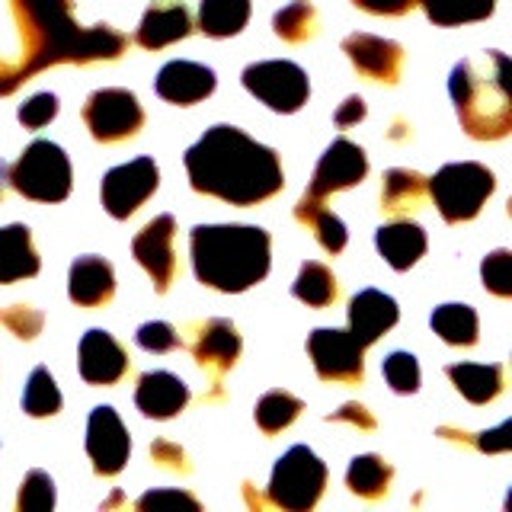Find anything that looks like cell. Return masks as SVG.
Instances as JSON below:
<instances>
[{
  "instance_id": "cell-40",
  "label": "cell",
  "mask_w": 512,
  "mask_h": 512,
  "mask_svg": "<svg viewBox=\"0 0 512 512\" xmlns=\"http://www.w3.org/2000/svg\"><path fill=\"white\" fill-rule=\"evenodd\" d=\"M0 324L13 336H20V340H36L42 330V314L36 308H29V304H13V308L0 311Z\"/></svg>"
},
{
  "instance_id": "cell-26",
  "label": "cell",
  "mask_w": 512,
  "mask_h": 512,
  "mask_svg": "<svg viewBox=\"0 0 512 512\" xmlns=\"http://www.w3.org/2000/svg\"><path fill=\"white\" fill-rule=\"evenodd\" d=\"M429 189V180L423 173L416 170H404V167H394L384 173V183H381V208L391 215H404L420 208L423 196Z\"/></svg>"
},
{
  "instance_id": "cell-29",
  "label": "cell",
  "mask_w": 512,
  "mask_h": 512,
  "mask_svg": "<svg viewBox=\"0 0 512 512\" xmlns=\"http://www.w3.org/2000/svg\"><path fill=\"white\" fill-rule=\"evenodd\" d=\"M391 477L394 468L381 455H359L352 458L346 471V487L356 496H362V500H378V496L388 493Z\"/></svg>"
},
{
  "instance_id": "cell-22",
  "label": "cell",
  "mask_w": 512,
  "mask_h": 512,
  "mask_svg": "<svg viewBox=\"0 0 512 512\" xmlns=\"http://www.w3.org/2000/svg\"><path fill=\"white\" fill-rule=\"evenodd\" d=\"M375 244H378V253L384 256V263L397 272H404L426 253V231L407 218H397L391 224H381L375 234Z\"/></svg>"
},
{
  "instance_id": "cell-39",
  "label": "cell",
  "mask_w": 512,
  "mask_h": 512,
  "mask_svg": "<svg viewBox=\"0 0 512 512\" xmlns=\"http://www.w3.org/2000/svg\"><path fill=\"white\" fill-rule=\"evenodd\" d=\"M480 279H484V288L496 298H509L512 295V253L493 250L484 260V266H480Z\"/></svg>"
},
{
  "instance_id": "cell-31",
  "label": "cell",
  "mask_w": 512,
  "mask_h": 512,
  "mask_svg": "<svg viewBox=\"0 0 512 512\" xmlns=\"http://www.w3.org/2000/svg\"><path fill=\"white\" fill-rule=\"evenodd\" d=\"M416 4H423L426 16L436 26H464L487 20L496 0H416Z\"/></svg>"
},
{
  "instance_id": "cell-30",
  "label": "cell",
  "mask_w": 512,
  "mask_h": 512,
  "mask_svg": "<svg viewBox=\"0 0 512 512\" xmlns=\"http://www.w3.org/2000/svg\"><path fill=\"white\" fill-rule=\"evenodd\" d=\"M432 330H436L448 346H474L480 336L477 314L468 304H442L432 311Z\"/></svg>"
},
{
  "instance_id": "cell-10",
  "label": "cell",
  "mask_w": 512,
  "mask_h": 512,
  "mask_svg": "<svg viewBox=\"0 0 512 512\" xmlns=\"http://www.w3.org/2000/svg\"><path fill=\"white\" fill-rule=\"evenodd\" d=\"M365 346L356 343L349 330L320 327L308 336V356L314 362V372L324 381L336 384H359L365 375Z\"/></svg>"
},
{
  "instance_id": "cell-21",
  "label": "cell",
  "mask_w": 512,
  "mask_h": 512,
  "mask_svg": "<svg viewBox=\"0 0 512 512\" xmlns=\"http://www.w3.org/2000/svg\"><path fill=\"white\" fill-rule=\"evenodd\" d=\"M116 292V272L103 256H77L68 279V295L80 308H96L106 304Z\"/></svg>"
},
{
  "instance_id": "cell-9",
  "label": "cell",
  "mask_w": 512,
  "mask_h": 512,
  "mask_svg": "<svg viewBox=\"0 0 512 512\" xmlns=\"http://www.w3.org/2000/svg\"><path fill=\"white\" fill-rule=\"evenodd\" d=\"M84 122L96 141L112 144V141H125V138L138 135V128L144 125V109L135 93L119 90V87H106V90H96L87 96Z\"/></svg>"
},
{
  "instance_id": "cell-6",
  "label": "cell",
  "mask_w": 512,
  "mask_h": 512,
  "mask_svg": "<svg viewBox=\"0 0 512 512\" xmlns=\"http://www.w3.org/2000/svg\"><path fill=\"white\" fill-rule=\"evenodd\" d=\"M327 487V468L308 445H295L276 461L269 480V503L288 512H308Z\"/></svg>"
},
{
  "instance_id": "cell-44",
  "label": "cell",
  "mask_w": 512,
  "mask_h": 512,
  "mask_svg": "<svg viewBox=\"0 0 512 512\" xmlns=\"http://www.w3.org/2000/svg\"><path fill=\"white\" fill-rule=\"evenodd\" d=\"M151 455L157 464H164V468L170 471H189V464H186V452L180 445H173V442H164V439H157L151 445Z\"/></svg>"
},
{
  "instance_id": "cell-17",
  "label": "cell",
  "mask_w": 512,
  "mask_h": 512,
  "mask_svg": "<svg viewBox=\"0 0 512 512\" xmlns=\"http://www.w3.org/2000/svg\"><path fill=\"white\" fill-rule=\"evenodd\" d=\"M400 317V308L391 295L378 292V288H362V292L349 301V333L356 336L359 346L378 343Z\"/></svg>"
},
{
  "instance_id": "cell-3",
  "label": "cell",
  "mask_w": 512,
  "mask_h": 512,
  "mask_svg": "<svg viewBox=\"0 0 512 512\" xmlns=\"http://www.w3.org/2000/svg\"><path fill=\"white\" fill-rule=\"evenodd\" d=\"M269 247V234L253 224H199L189 234L196 279L228 295L266 279Z\"/></svg>"
},
{
  "instance_id": "cell-47",
  "label": "cell",
  "mask_w": 512,
  "mask_h": 512,
  "mask_svg": "<svg viewBox=\"0 0 512 512\" xmlns=\"http://www.w3.org/2000/svg\"><path fill=\"white\" fill-rule=\"evenodd\" d=\"M365 119V100L362 96H349V100L336 109V125L340 128H349V125H356Z\"/></svg>"
},
{
  "instance_id": "cell-33",
  "label": "cell",
  "mask_w": 512,
  "mask_h": 512,
  "mask_svg": "<svg viewBox=\"0 0 512 512\" xmlns=\"http://www.w3.org/2000/svg\"><path fill=\"white\" fill-rule=\"evenodd\" d=\"M304 404L288 391H269L256 400V426H260L266 436H276V432L288 429L298 416H301Z\"/></svg>"
},
{
  "instance_id": "cell-4",
  "label": "cell",
  "mask_w": 512,
  "mask_h": 512,
  "mask_svg": "<svg viewBox=\"0 0 512 512\" xmlns=\"http://www.w3.org/2000/svg\"><path fill=\"white\" fill-rule=\"evenodd\" d=\"M512 64L503 52H484L480 58H464L448 77L461 128L477 141H496L512 132V96H509Z\"/></svg>"
},
{
  "instance_id": "cell-1",
  "label": "cell",
  "mask_w": 512,
  "mask_h": 512,
  "mask_svg": "<svg viewBox=\"0 0 512 512\" xmlns=\"http://www.w3.org/2000/svg\"><path fill=\"white\" fill-rule=\"evenodd\" d=\"M189 186L228 205H256L282 189L279 154L234 125H212L186 151Z\"/></svg>"
},
{
  "instance_id": "cell-46",
  "label": "cell",
  "mask_w": 512,
  "mask_h": 512,
  "mask_svg": "<svg viewBox=\"0 0 512 512\" xmlns=\"http://www.w3.org/2000/svg\"><path fill=\"white\" fill-rule=\"evenodd\" d=\"M352 4L375 13V16H400L410 7H416V0H352Z\"/></svg>"
},
{
  "instance_id": "cell-12",
  "label": "cell",
  "mask_w": 512,
  "mask_h": 512,
  "mask_svg": "<svg viewBox=\"0 0 512 512\" xmlns=\"http://www.w3.org/2000/svg\"><path fill=\"white\" fill-rule=\"evenodd\" d=\"M173 237H176V221L173 215H157L148 221L132 240V253L141 263V269L154 279L157 295H167L170 285L176 279V250H173Z\"/></svg>"
},
{
  "instance_id": "cell-27",
  "label": "cell",
  "mask_w": 512,
  "mask_h": 512,
  "mask_svg": "<svg viewBox=\"0 0 512 512\" xmlns=\"http://www.w3.org/2000/svg\"><path fill=\"white\" fill-rule=\"evenodd\" d=\"M445 375L452 378L455 388L471 400V404H487L496 394L503 391V365H448Z\"/></svg>"
},
{
  "instance_id": "cell-23",
  "label": "cell",
  "mask_w": 512,
  "mask_h": 512,
  "mask_svg": "<svg viewBox=\"0 0 512 512\" xmlns=\"http://www.w3.org/2000/svg\"><path fill=\"white\" fill-rule=\"evenodd\" d=\"M39 266V253L32 247V234L26 224L0 228V285L32 279Z\"/></svg>"
},
{
  "instance_id": "cell-20",
  "label": "cell",
  "mask_w": 512,
  "mask_h": 512,
  "mask_svg": "<svg viewBox=\"0 0 512 512\" xmlns=\"http://www.w3.org/2000/svg\"><path fill=\"white\" fill-rule=\"evenodd\" d=\"M135 404L144 416H151V420H170V416L186 410L189 388L170 372H144L138 378Z\"/></svg>"
},
{
  "instance_id": "cell-41",
  "label": "cell",
  "mask_w": 512,
  "mask_h": 512,
  "mask_svg": "<svg viewBox=\"0 0 512 512\" xmlns=\"http://www.w3.org/2000/svg\"><path fill=\"white\" fill-rule=\"evenodd\" d=\"M135 506L144 509V512H151V509L154 512H164V509H189V512H199L202 509V503L192 493H186V490H151V493H144Z\"/></svg>"
},
{
  "instance_id": "cell-25",
  "label": "cell",
  "mask_w": 512,
  "mask_h": 512,
  "mask_svg": "<svg viewBox=\"0 0 512 512\" xmlns=\"http://www.w3.org/2000/svg\"><path fill=\"white\" fill-rule=\"evenodd\" d=\"M295 218L301 224H308V228L317 234L320 247H324L327 253H343L346 240H349L346 224L330 212L320 196H311V192H304L301 202L295 205Z\"/></svg>"
},
{
  "instance_id": "cell-43",
  "label": "cell",
  "mask_w": 512,
  "mask_h": 512,
  "mask_svg": "<svg viewBox=\"0 0 512 512\" xmlns=\"http://www.w3.org/2000/svg\"><path fill=\"white\" fill-rule=\"evenodd\" d=\"M58 116V96L55 93H36L32 100L20 106V122L26 128H42Z\"/></svg>"
},
{
  "instance_id": "cell-18",
  "label": "cell",
  "mask_w": 512,
  "mask_h": 512,
  "mask_svg": "<svg viewBox=\"0 0 512 512\" xmlns=\"http://www.w3.org/2000/svg\"><path fill=\"white\" fill-rule=\"evenodd\" d=\"M154 90L157 96H164L167 103L192 106L215 93V71L196 61H170L160 68Z\"/></svg>"
},
{
  "instance_id": "cell-48",
  "label": "cell",
  "mask_w": 512,
  "mask_h": 512,
  "mask_svg": "<svg viewBox=\"0 0 512 512\" xmlns=\"http://www.w3.org/2000/svg\"><path fill=\"white\" fill-rule=\"evenodd\" d=\"M10 180V173H7V164L0 160V199H4V183Z\"/></svg>"
},
{
  "instance_id": "cell-8",
  "label": "cell",
  "mask_w": 512,
  "mask_h": 512,
  "mask_svg": "<svg viewBox=\"0 0 512 512\" xmlns=\"http://www.w3.org/2000/svg\"><path fill=\"white\" fill-rule=\"evenodd\" d=\"M244 87L272 112H298L308 103V74L292 61H256L244 68Z\"/></svg>"
},
{
  "instance_id": "cell-2",
  "label": "cell",
  "mask_w": 512,
  "mask_h": 512,
  "mask_svg": "<svg viewBox=\"0 0 512 512\" xmlns=\"http://www.w3.org/2000/svg\"><path fill=\"white\" fill-rule=\"evenodd\" d=\"M68 0H0V96L52 64H77Z\"/></svg>"
},
{
  "instance_id": "cell-34",
  "label": "cell",
  "mask_w": 512,
  "mask_h": 512,
  "mask_svg": "<svg viewBox=\"0 0 512 512\" xmlns=\"http://www.w3.org/2000/svg\"><path fill=\"white\" fill-rule=\"evenodd\" d=\"M128 39L119 29L112 26H87L80 29L77 39V64H90V61H116L125 52Z\"/></svg>"
},
{
  "instance_id": "cell-45",
  "label": "cell",
  "mask_w": 512,
  "mask_h": 512,
  "mask_svg": "<svg viewBox=\"0 0 512 512\" xmlns=\"http://www.w3.org/2000/svg\"><path fill=\"white\" fill-rule=\"evenodd\" d=\"M327 423H349V426H356V429L372 432L375 429V416L368 413L362 404H346L343 410H336L333 416H327Z\"/></svg>"
},
{
  "instance_id": "cell-15",
  "label": "cell",
  "mask_w": 512,
  "mask_h": 512,
  "mask_svg": "<svg viewBox=\"0 0 512 512\" xmlns=\"http://www.w3.org/2000/svg\"><path fill=\"white\" fill-rule=\"evenodd\" d=\"M343 52L356 64V71L368 80H381V84H397L400 61H404V48L391 39L368 36V32H352L343 39Z\"/></svg>"
},
{
  "instance_id": "cell-24",
  "label": "cell",
  "mask_w": 512,
  "mask_h": 512,
  "mask_svg": "<svg viewBox=\"0 0 512 512\" xmlns=\"http://www.w3.org/2000/svg\"><path fill=\"white\" fill-rule=\"evenodd\" d=\"M192 32V20H189V10L183 4H170V7H151L144 13V20L135 32V39L141 48H167L173 42L186 39Z\"/></svg>"
},
{
  "instance_id": "cell-38",
  "label": "cell",
  "mask_w": 512,
  "mask_h": 512,
  "mask_svg": "<svg viewBox=\"0 0 512 512\" xmlns=\"http://www.w3.org/2000/svg\"><path fill=\"white\" fill-rule=\"evenodd\" d=\"M16 506H20V512H48L55 506V480L45 471H29L23 477Z\"/></svg>"
},
{
  "instance_id": "cell-37",
  "label": "cell",
  "mask_w": 512,
  "mask_h": 512,
  "mask_svg": "<svg viewBox=\"0 0 512 512\" xmlns=\"http://www.w3.org/2000/svg\"><path fill=\"white\" fill-rule=\"evenodd\" d=\"M384 378H388L391 391L397 394H416L420 391V362L413 352H391L381 365Z\"/></svg>"
},
{
  "instance_id": "cell-13",
  "label": "cell",
  "mask_w": 512,
  "mask_h": 512,
  "mask_svg": "<svg viewBox=\"0 0 512 512\" xmlns=\"http://www.w3.org/2000/svg\"><path fill=\"white\" fill-rule=\"evenodd\" d=\"M87 455L93 461V471L112 477L125 468L128 455H132V439L128 429L119 420L112 407H96L87 420Z\"/></svg>"
},
{
  "instance_id": "cell-5",
  "label": "cell",
  "mask_w": 512,
  "mask_h": 512,
  "mask_svg": "<svg viewBox=\"0 0 512 512\" xmlns=\"http://www.w3.org/2000/svg\"><path fill=\"white\" fill-rule=\"evenodd\" d=\"M493 189H496V176L484 164L461 160V164H445L429 180L426 192L448 224H461L480 215V208L493 196Z\"/></svg>"
},
{
  "instance_id": "cell-32",
  "label": "cell",
  "mask_w": 512,
  "mask_h": 512,
  "mask_svg": "<svg viewBox=\"0 0 512 512\" xmlns=\"http://www.w3.org/2000/svg\"><path fill=\"white\" fill-rule=\"evenodd\" d=\"M292 295L308 304V308H327V304L336 301V276L324 263L308 260L292 285Z\"/></svg>"
},
{
  "instance_id": "cell-28",
  "label": "cell",
  "mask_w": 512,
  "mask_h": 512,
  "mask_svg": "<svg viewBox=\"0 0 512 512\" xmlns=\"http://www.w3.org/2000/svg\"><path fill=\"white\" fill-rule=\"evenodd\" d=\"M250 20V0H202L199 29L212 39L237 36Z\"/></svg>"
},
{
  "instance_id": "cell-11",
  "label": "cell",
  "mask_w": 512,
  "mask_h": 512,
  "mask_svg": "<svg viewBox=\"0 0 512 512\" xmlns=\"http://www.w3.org/2000/svg\"><path fill=\"white\" fill-rule=\"evenodd\" d=\"M160 183L157 164L151 157H135L122 167H112L103 176V208L112 218H128L154 196V189Z\"/></svg>"
},
{
  "instance_id": "cell-7",
  "label": "cell",
  "mask_w": 512,
  "mask_h": 512,
  "mask_svg": "<svg viewBox=\"0 0 512 512\" xmlns=\"http://www.w3.org/2000/svg\"><path fill=\"white\" fill-rule=\"evenodd\" d=\"M13 189L36 202H61L71 192V160L52 141H32L10 170Z\"/></svg>"
},
{
  "instance_id": "cell-36",
  "label": "cell",
  "mask_w": 512,
  "mask_h": 512,
  "mask_svg": "<svg viewBox=\"0 0 512 512\" xmlns=\"http://www.w3.org/2000/svg\"><path fill=\"white\" fill-rule=\"evenodd\" d=\"M23 410L29 416H55L61 410V391L52 378L48 368H36L26 381V391H23Z\"/></svg>"
},
{
  "instance_id": "cell-19",
  "label": "cell",
  "mask_w": 512,
  "mask_h": 512,
  "mask_svg": "<svg viewBox=\"0 0 512 512\" xmlns=\"http://www.w3.org/2000/svg\"><path fill=\"white\" fill-rule=\"evenodd\" d=\"M189 349H192V359H196L202 368H208V372H215V375H224L240 356V333L234 330L231 320L212 317L196 327Z\"/></svg>"
},
{
  "instance_id": "cell-42",
  "label": "cell",
  "mask_w": 512,
  "mask_h": 512,
  "mask_svg": "<svg viewBox=\"0 0 512 512\" xmlns=\"http://www.w3.org/2000/svg\"><path fill=\"white\" fill-rule=\"evenodd\" d=\"M135 343L148 352H170L180 346V333H176L164 320H151V324H141L135 333Z\"/></svg>"
},
{
  "instance_id": "cell-35",
  "label": "cell",
  "mask_w": 512,
  "mask_h": 512,
  "mask_svg": "<svg viewBox=\"0 0 512 512\" xmlns=\"http://www.w3.org/2000/svg\"><path fill=\"white\" fill-rule=\"evenodd\" d=\"M276 36L285 42H304L317 32V10L311 0H292L288 7H282L272 20Z\"/></svg>"
},
{
  "instance_id": "cell-16",
  "label": "cell",
  "mask_w": 512,
  "mask_h": 512,
  "mask_svg": "<svg viewBox=\"0 0 512 512\" xmlns=\"http://www.w3.org/2000/svg\"><path fill=\"white\" fill-rule=\"evenodd\" d=\"M128 372V352L106 330H87L80 340V378L87 384H116Z\"/></svg>"
},
{
  "instance_id": "cell-14",
  "label": "cell",
  "mask_w": 512,
  "mask_h": 512,
  "mask_svg": "<svg viewBox=\"0 0 512 512\" xmlns=\"http://www.w3.org/2000/svg\"><path fill=\"white\" fill-rule=\"evenodd\" d=\"M368 176V157L359 144H352L349 138H336L330 148L320 157V164L311 176L308 192L311 196L327 199L333 192H343L349 186H359Z\"/></svg>"
}]
</instances>
